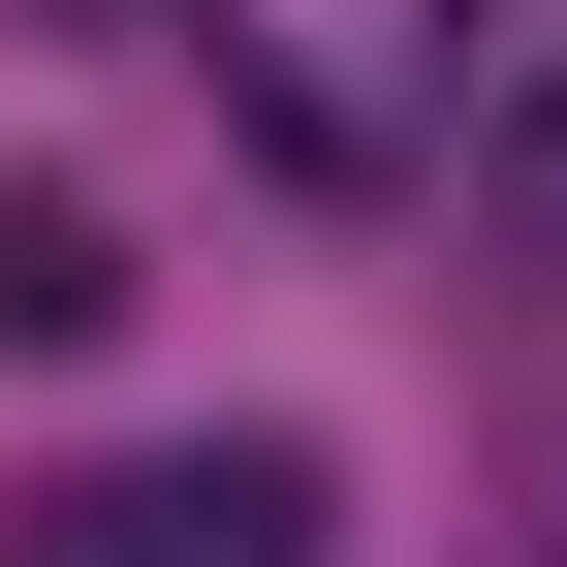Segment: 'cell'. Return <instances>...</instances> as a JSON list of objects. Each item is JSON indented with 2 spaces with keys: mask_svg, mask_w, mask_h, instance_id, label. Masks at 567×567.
<instances>
[{
  "mask_svg": "<svg viewBox=\"0 0 567 567\" xmlns=\"http://www.w3.org/2000/svg\"><path fill=\"white\" fill-rule=\"evenodd\" d=\"M126 316V221H95V189H0V347H95Z\"/></svg>",
  "mask_w": 567,
  "mask_h": 567,
  "instance_id": "3957f363",
  "label": "cell"
},
{
  "mask_svg": "<svg viewBox=\"0 0 567 567\" xmlns=\"http://www.w3.org/2000/svg\"><path fill=\"white\" fill-rule=\"evenodd\" d=\"M505 95V0H221V126L284 189H442Z\"/></svg>",
  "mask_w": 567,
  "mask_h": 567,
  "instance_id": "6da1fadb",
  "label": "cell"
},
{
  "mask_svg": "<svg viewBox=\"0 0 567 567\" xmlns=\"http://www.w3.org/2000/svg\"><path fill=\"white\" fill-rule=\"evenodd\" d=\"M473 221L567 252V32H505V95H473Z\"/></svg>",
  "mask_w": 567,
  "mask_h": 567,
  "instance_id": "277c9868",
  "label": "cell"
},
{
  "mask_svg": "<svg viewBox=\"0 0 567 567\" xmlns=\"http://www.w3.org/2000/svg\"><path fill=\"white\" fill-rule=\"evenodd\" d=\"M316 536H347L316 442H95V473L0 505V567H316Z\"/></svg>",
  "mask_w": 567,
  "mask_h": 567,
  "instance_id": "7a4b0ae2",
  "label": "cell"
}]
</instances>
